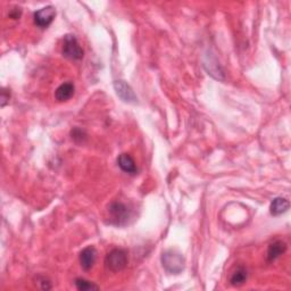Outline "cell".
I'll use <instances>...</instances> for the list:
<instances>
[{"label": "cell", "instance_id": "6da1fadb", "mask_svg": "<svg viewBox=\"0 0 291 291\" xmlns=\"http://www.w3.org/2000/svg\"><path fill=\"white\" fill-rule=\"evenodd\" d=\"M162 264L166 271L171 274H179L184 268V258L176 250H166L163 253Z\"/></svg>", "mask_w": 291, "mask_h": 291}, {"label": "cell", "instance_id": "7a4b0ae2", "mask_svg": "<svg viewBox=\"0 0 291 291\" xmlns=\"http://www.w3.org/2000/svg\"><path fill=\"white\" fill-rule=\"evenodd\" d=\"M127 253L124 249H113L105 258V266L113 273L121 272L127 265Z\"/></svg>", "mask_w": 291, "mask_h": 291}, {"label": "cell", "instance_id": "3957f363", "mask_svg": "<svg viewBox=\"0 0 291 291\" xmlns=\"http://www.w3.org/2000/svg\"><path fill=\"white\" fill-rule=\"evenodd\" d=\"M108 213L109 222L112 224L119 226L125 225L131 218V211L127 208V206H125L123 203H119V201H115V203H112L109 205Z\"/></svg>", "mask_w": 291, "mask_h": 291}, {"label": "cell", "instance_id": "277c9868", "mask_svg": "<svg viewBox=\"0 0 291 291\" xmlns=\"http://www.w3.org/2000/svg\"><path fill=\"white\" fill-rule=\"evenodd\" d=\"M63 55L64 57L71 60H80L83 58V49L77 41V39L72 34H67L64 38L63 42Z\"/></svg>", "mask_w": 291, "mask_h": 291}, {"label": "cell", "instance_id": "5b68a950", "mask_svg": "<svg viewBox=\"0 0 291 291\" xmlns=\"http://www.w3.org/2000/svg\"><path fill=\"white\" fill-rule=\"evenodd\" d=\"M56 10L52 6H47L44 8L39 9L34 13V23L41 29H46L55 20Z\"/></svg>", "mask_w": 291, "mask_h": 291}, {"label": "cell", "instance_id": "8992f818", "mask_svg": "<svg viewBox=\"0 0 291 291\" xmlns=\"http://www.w3.org/2000/svg\"><path fill=\"white\" fill-rule=\"evenodd\" d=\"M114 89L117 96H119L123 101L129 102V104H136L137 102L138 98L136 94H134L133 89L131 88L125 81H115Z\"/></svg>", "mask_w": 291, "mask_h": 291}, {"label": "cell", "instance_id": "52a82bcc", "mask_svg": "<svg viewBox=\"0 0 291 291\" xmlns=\"http://www.w3.org/2000/svg\"><path fill=\"white\" fill-rule=\"evenodd\" d=\"M96 260H97V250L95 247L89 246L80 253V264L84 271H89L94 267Z\"/></svg>", "mask_w": 291, "mask_h": 291}, {"label": "cell", "instance_id": "ba28073f", "mask_svg": "<svg viewBox=\"0 0 291 291\" xmlns=\"http://www.w3.org/2000/svg\"><path fill=\"white\" fill-rule=\"evenodd\" d=\"M117 164L123 172L129 173V174H136L138 172L136 162L129 154H121L117 158Z\"/></svg>", "mask_w": 291, "mask_h": 291}, {"label": "cell", "instance_id": "9c48e42d", "mask_svg": "<svg viewBox=\"0 0 291 291\" xmlns=\"http://www.w3.org/2000/svg\"><path fill=\"white\" fill-rule=\"evenodd\" d=\"M287 250V243L283 242V241H274L268 246L267 249V261L269 263L274 262L275 260L281 256L282 254H285Z\"/></svg>", "mask_w": 291, "mask_h": 291}, {"label": "cell", "instance_id": "30bf717a", "mask_svg": "<svg viewBox=\"0 0 291 291\" xmlns=\"http://www.w3.org/2000/svg\"><path fill=\"white\" fill-rule=\"evenodd\" d=\"M74 84L72 82H65L56 89L55 91V98L58 101H66L73 97L74 95Z\"/></svg>", "mask_w": 291, "mask_h": 291}, {"label": "cell", "instance_id": "8fae6325", "mask_svg": "<svg viewBox=\"0 0 291 291\" xmlns=\"http://www.w3.org/2000/svg\"><path fill=\"white\" fill-rule=\"evenodd\" d=\"M289 207H290L289 200H287L286 198L278 197L275 198V199H273V201L271 203V206H269V212H271V214L273 216H279L288 212Z\"/></svg>", "mask_w": 291, "mask_h": 291}, {"label": "cell", "instance_id": "7c38bea8", "mask_svg": "<svg viewBox=\"0 0 291 291\" xmlns=\"http://www.w3.org/2000/svg\"><path fill=\"white\" fill-rule=\"evenodd\" d=\"M248 273L247 269L243 267V266H238V267L234 269L233 273L231 274V278H230V283L233 287H239L242 286L244 282L247 281Z\"/></svg>", "mask_w": 291, "mask_h": 291}, {"label": "cell", "instance_id": "4fadbf2b", "mask_svg": "<svg viewBox=\"0 0 291 291\" xmlns=\"http://www.w3.org/2000/svg\"><path fill=\"white\" fill-rule=\"evenodd\" d=\"M75 286L77 290L80 291H91V290H98L99 287L95 283L88 281L86 279H76Z\"/></svg>", "mask_w": 291, "mask_h": 291}, {"label": "cell", "instance_id": "5bb4252c", "mask_svg": "<svg viewBox=\"0 0 291 291\" xmlns=\"http://www.w3.org/2000/svg\"><path fill=\"white\" fill-rule=\"evenodd\" d=\"M71 136H72V139L77 144L84 143V140L87 139V134L83 130L79 129V127H74V129L71 131Z\"/></svg>", "mask_w": 291, "mask_h": 291}, {"label": "cell", "instance_id": "9a60e30c", "mask_svg": "<svg viewBox=\"0 0 291 291\" xmlns=\"http://www.w3.org/2000/svg\"><path fill=\"white\" fill-rule=\"evenodd\" d=\"M10 98V92H7L5 89L1 91V106L3 107V106L6 105V102L9 100Z\"/></svg>", "mask_w": 291, "mask_h": 291}, {"label": "cell", "instance_id": "2e32d148", "mask_svg": "<svg viewBox=\"0 0 291 291\" xmlns=\"http://www.w3.org/2000/svg\"><path fill=\"white\" fill-rule=\"evenodd\" d=\"M21 13H22V10H21V8H17V7H16L15 9H13L12 12L9 13V16L12 17V19H15L16 20V19H19V17L21 16Z\"/></svg>", "mask_w": 291, "mask_h": 291}]
</instances>
